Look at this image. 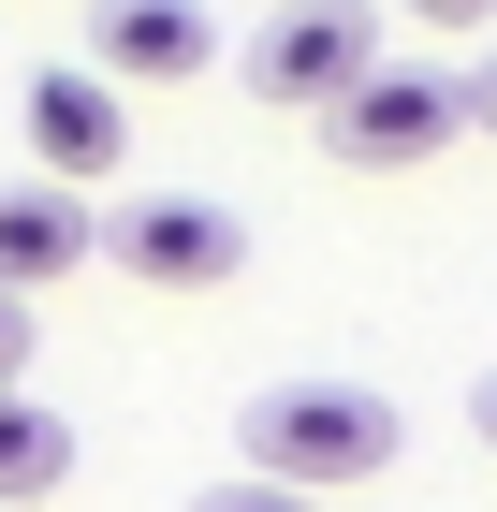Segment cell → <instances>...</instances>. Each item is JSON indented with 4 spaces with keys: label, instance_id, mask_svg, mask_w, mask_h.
Masks as SVG:
<instances>
[{
    "label": "cell",
    "instance_id": "1",
    "mask_svg": "<svg viewBox=\"0 0 497 512\" xmlns=\"http://www.w3.org/2000/svg\"><path fill=\"white\" fill-rule=\"evenodd\" d=\"M395 395H366V381H264L249 410H234V454L249 469L234 483H278V498H322L337 512V483H381L395 469Z\"/></svg>",
    "mask_w": 497,
    "mask_h": 512
},
{
    "label": "cell",
    "instance_id": "2",
    "mask_svg": "<svg viewBox=\"0 0 497 512\" xmlns=\"http://www.w3.org/2000/svg\"><path fill=\"white\" fill-rule=\"evenodd\" d=\"M88 249H103L117 278H147V293H220L234 264H249V220H234L220 191H132L88 220Z\"/></svg>",
    "mask_w": 497,
    "mask_h": 512
},
{
    "label": "cell",
    "instance_id": "3",
    "mask_svg": "<svg viewBox=\"0 0 497 512\" xmlns=\"http://www.w3.org/2000/svg\"><path fill=\"white\" fill-rule=\"evenodd\" d=\"M381 74V0H278L264 44H249V88L264 103H293V118H322L337 88Z\"/></svg>",
    "mask_w": 497,
    "mask_h": 512
},
{
    "label": "cell",
    "instance_id": "4",
    "mask_svg": "<svg viewBox=\"0 0 497 512\" xmlns=\"http://www.w3.org/2000/svg\"><path fill=\"white\" fill-rule=\"evenodd\" d=\"M454 132H468V88L454 74H395V59L322 103V147H337L351 176H410V161H439Z\"/></svg>",
    "mask_w": 497,
    "mask_h": 512
},
{
    "label": "cell",
    "instance_id": "5",
    "mask_svg": "<svg viewBox=\"0 0 497 512\" xmlns=\"http://www.w3.org/2000/svg\"><path fill=\"white\" fill-rule=\"evenodd\" d=\"M205 59H220V15L205 0H88V59L74 74H147V88H191Z\"/></svg>",
    "mask_w": 497,
    "mask_h": 512
},
{
    "label": "cell",
    "instance_id": "6",
    "mask_svg": "<svg viewBox=\"0 0 497 512\" xmlns=\"http://www.w3.org/2000/svg\"><path fill=\"white\" fill-rule=\"evenodd\" d=\"M117 147H132V118H117V88L103 74H74V59H59V74H30V161H44V191H103L117 176Z\"/></svg>",
    "mask_w": 497,
    "mask_h": 512
},
{
    "label": "cell",
    "instance_id": "7",
    "mask_svg": "<svg viewBox=\"0 0 497 512\" xmlns=\"http://www.w3.org/2000/svg\"><path fill=\"white\" fill-rule=\"evenodd\" d=\"M74 264H88V205L74 191H44V176L0 191V293H15V308H30L44 278H74Z\"/></svg>",
    "mask_w": 497,
    "mask_h": 512
},
{
    "label": "cell",
    "instance_id": "8",
    "mask_svg": "<svg viewBox=\"0 0 497 512\" xmlns=\"http://www.w3.org/2000/svg\"><path fill=\"white\" fill-rule=\"evenodd\" d=\"M59 483H74V425L30 410V395H0V512H15V498H59Z\"/></svg>",
    "mask_w": 497,
    "mask_h": 512
},
{
    "label": "cell",
    "instance_id": "9",
    "mask_svg": "<svg viewBox=\"0 0 497 512\" xmlns=\"http://www.w3.org/2000/svg\"><path fill=\"white\" fill-rule=\"evenodd\" d=\"M191 512H322V498H278V483H205Z\"/></svg>",
    "mask_w": 497,
    "mask_h": 512
},
{
    "label": "cell",
    "instance_id": "10",
    "mask_svg": "<svg viewBox=\"0 0 497 512\" xmlns=\"http://www.w3.org/2000/svg\"><path fill=\"white\" fill-rule=\"evenodd\" d=\"M15 366H30V308L0 293V395H15Z\"/></svg>",
    "mask_w": 497,
    "mask_h": 512
},
{
    "label": "cell",
    "instance_id": "11",
    "mask_svg": "<svg viewBox=\"0 0 497 512\" xmlns=\"http://www.w3.org/2000/svg\"><path fill=\"white\" fill-rule=\"evenodd\" d=\"M410 15H424V30H483L497 0H410Z\"/></svg>",
    "mask_w": 497,
    "mask_h": 512
},
{
    "label": "cell",
    "instance_id": "12",
    "mask_svg": "<svg viewBox=\"0 0 497 512\" xmlns=\"http://www.w3.org/2000/svg\"><path fill=\"white\" fill-rule=\"evenodd\" d=\"M468 425H483V454H497V366H483V381H468Z\"/></svg>",
    "mask_w": 497,
    "mask_h": 512
},
{
    "label": "cell",
    "instance_id": "13",
    "mask_svg": "<svg viewBox=\"0 0 497 512\" xmlns=\"http://www.w3.org/2000/svg\"><path fill=\"white\" fill-rule=\"evenodd\" d=\"M468 118H483V132H497V59H483V74H468Z\"/></svg>",
    "mask_w": 497,
    "mask_h": 512
}]
</instances>
